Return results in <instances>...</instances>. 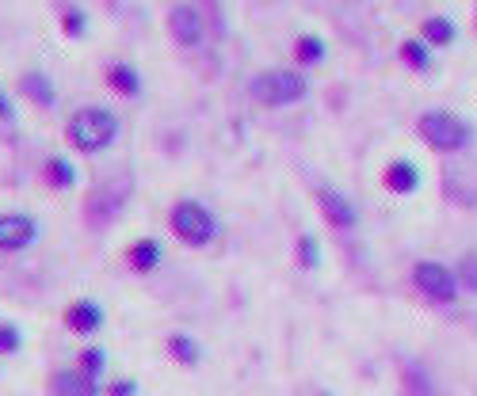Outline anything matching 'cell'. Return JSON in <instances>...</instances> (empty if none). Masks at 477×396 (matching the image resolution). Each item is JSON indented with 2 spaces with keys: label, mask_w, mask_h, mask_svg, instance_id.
I'll use <instances>...</instances> for the list:
<instances>
[{
  "label": "cell",
  "mask_w": 477,
  "mask_h": 396,
  "mask_svg": "<svg viewBox=\"0 0 477 396\" xmlns=\"http://www.w3.org/2000/svg\"><path fill=\"white\" fill-rule=\"evenodd\" d=\"M119 115L107 111V107H80V111H73V119L65 122V141H69L77 152H103L111 149L115 138H119Z\"/></svg>",
  "instance_id": "obj_1"
},
{
  "label": "cell",
  "mask_w": 477,
  "mask_h": 396,
  "mask_svg": "<svg viewBox=\"0 0 477 396\" xmlns=\"http://www.w3.org/2000/svg\"><path fill=\"white\" fill-rule=\"evenodd\" d=\"M168 229L172 236L187 248H207L214 236H218V217L210 214V206H203L199 198H184V203L172 206L168 214Z\"/></svg>",
  "instance_id": "obj_2"
},
{
  "label": "cell",
  "mask_w": 477,
  "mask_h": 396,
  "mask_svg": "<svg viewBox=\"0 0 477 396\" xmlns=\"http://www.w3.org/2000/svg\"><path fill=\"white\" fill-rule=\"evenodd\" d=\"M249 92H252L256 103H264V107H287V103L306 99L310 84H306V77H302V73L268 69V73H260V77L249 84Z\"/></svg>",
  "instance_id": "obj_3"
},
{
  "label": "cell",
  "mask_w": 477,
  "mask_h": 396,
  "mask_svg": "<svg viewBox=\"0 0 477 396\" xmlns=\"http://www.w3.org/2000/svg\"><path fill=\"white\" fill-rule=\"evenodd\" d=\"M417 130H420V138L436 149V152H454V149H462L466 145V138H470V130L454 119L450 111H428L420 122H417Z\"/></svg>",
  "instance_id": "obj_4"
},
{
  "label": "cell",
  "mask_w": 477,
  "mask_h": 396,
  "mask_svg": "<svg viewBox=\"0 0 477 396\" xmlns=\"http://www.w3.org/2000/svg\"><path fill=\"white\" fill-rule=\"evenodd\" d=\"M413 282H417V290L428 297V301H440V305H447V301H454L459 297V278H454L443 263H417V271H413Z\"/></svg>",
  "instance_id": "obj_5"
},
{
  "label": "cell",
  "mask_w": 477,
  "mask_h": 396,
  "mask_svg": "<svg viewBox=\"0 0 477 396\" xmlns=\"http://www.w3.org/2000/svg\"><path fill=\"white\" fill-rule=\"evenodd\" d=\"M38 236H42L38 217L19 214V210L0 214V252H27Z\"/></svg>",
  "instance_id": "obj_6"
},
{
  "label": "cell",
  "mask_w": 477,
  "mask_h": 396,
  "mask_svg": "<svg viewBox=\"0 0 477 396\" xmlns=\"http://www.w3.org/2000/svg\"><path fill=\"white\" fill-rule=\"evenodd\" d=\"M65 328H69L73 336H96L100 328L107 324V313H103V305L92 301V297H77L65 305V313H61Z\"/></svg>",
  "instance_id": "obj_7"
},
{
  "label": "cell",
  "mask_w": 477,
  "mask_h": 396,
  "mask_svg": "<svg viewBox=\"0 0 477 396\" xmlns=\"http://www.w3.org/2000/svg\"><path fill=\"white\" fill-rule=\"evenodd\" d=\"M168 35L176 38V47L191 50V47H199L203 42V16L199 8H191V5H176L168 12Z\"/></svg>",
  "instance_id": "obj_8"
},
{
  "label": "cell",
  "mask_w": 477,
  "mask_h": 396,
  "mask_svg": "<svg viewBox=\"0 0 477 396\" xmlns=\"http://www.w3.org/2000/svg\"><path fill=\"white\" fill-rule=\"evenodd\" d=\"M50 389H54V396H103L100 378H92V373H84L80 366L54 370Z\"/></svg>",
  "instance_id": "obj_9"
},
{
  "label": "cell",
  "mask_w": 477,
  "mask_h": 396,
  "mask_svg": "<svg viewBox=\"0 0 477 396\" xmlns=\"http://www.w3.org/2000/svg\"><path fill=\"white\" fill-rule=\"evenodd\" d=\"M317 206H321V214H324V222H329V225H336V229H352L355 225V206L344 194L321 187L317 191Z\"/></svg>",
  "instance_id": "obj_10"
},
{
  "label": "cell",
  "mask_w": 477,
  "mask_h": 396,
  "mask_svg": "<svg viewBox=\"0 0 477 396\" xmlns=\"http://www.w3.org/2000/svg\"><path fill=\"white\" fill-rule=\"evenodd\" d=\"M126 263H130V271L149 275V271H157L164 263V248L157 245L154 236H142V240H134V245L126 248Z\"/></svg>",
  "instance_id": "obj_11"
},
{
  "label": "cell",
  "mask_w": 477,
  "mask_h": 396,
  "mask_svg": "<svg viewBox=\"0 0 477 396\" xmlns=\"http://www.w3.org/2000/svg\"><path fill=\"white\" fill-rule=\"evenodd\" d=\"M107 84H111L119 96L134 99V96L142 92V73L134 69V65H126V61H115V65H107Z\"/></svg>",
  "instance_id": "obj_12"
},
{
  "label": "cell",
  "mask_w": 477,
  "mask_h": 396,
  "mask_svg": "<svg viewBox=\"0 0 477 396\" xmlns=\"http://www.w3.org/2000/svg\"><path fill=\"white\" fill-rule=\"evenodd\" d=\"M164 350H168V359L180 362V366H199V359H203V347L195 343L187 332H172L164 339Z\"/></svg>",
  "instance_id": "obj_13"
},
{
  "label": "cell",
  "mask_w": 477,
  "mask_h": 396,
  "mask_svg": "<svg viewBox=\"0 0 477 396\" xmlns=\"http://www.w3.org/2000/svg\"><path fill=\"white\" fill-rule=\"evenodd\" d=\"M19 88H24V96L35 99L38 107H54L58 103V88L50 84L47 73H24V77H19Z\"/></svg>",
  "instance_id": "obj_14"
},
{
  "label": "cell",
  "mask_w": 477,
  "mask_h": 396,
  "mask_svg": "<svg viewBox=\"0 0 477 396\" xmlns=\"http://www.w3.org/2000/svg\"><path fill=\"white\" fill-rule=\"evenodd\" d=\"M42 180H47L54 191H69L77 183V168H73V161H65V157H50L47 168H42Z\"/></svg>",
  "instance_id": "obj_15"
},
{
  "label": "cell",
  "mask_w": 477,
  "mask_h": 396,
  "mask_svg": "<svg viewBox=\"0 0 477 396\" xmlns=\"http://www.w3.org/2000/svg\"><path fill=\"white\" fill-rule=\"evenodd\" d=\"M417 183H420V175H417V168H413V164L398 161V164H389V168H386V187L394 191V194H408V191H417Z\"/></svg>",
  "instance_id": "obj_16"
},
{
  "label": "cell",
  "mask_w": 477,
  "mask_h": 396,
  "mask_svg": "<svg viewBox=\"0 0 477 396\" xmlns=\"http://www.w3.org/2000/svg\"><path fill=\"white\" fill-rule=\"evenodd\" d=\"M77 366L84 370V373H92V378H100L103 381V373H107V350L100 347V343H89L77 355Z\"/></svg>",
  "instance_id": "obj_17"
},
{
  "label": "cell",
  "mask_w": 477,
  "mask_h": 396,
  "mask_svg": "<svg viewBox=\"0 0 477 396\" xmlns=\"http://www.w3.org/2000/svg\"><path fill=\"white\" fill-rule=\"evenodd\" d=\"M19 350H24V328L12 320H0V359L19 355Z\"/></svg>",
  "instance_id": "obj_18"
},
{
  "label": "cell",
  "mask_w": 477,
  "mask_h": 396,
  "mask_svg": "<svg viewBox=\"0 0 477 396\" xmlns=\"http://www.w3.org/2000/svg\"><path fill=\"white\" fill-rule=\"evenodd\" d=\"M298 61H306V65H313V61H321L324 57V42L321 38H313V35H306V38H298Z\"/></svg>",
  "instance_id": "obj_19"
},
{
  "label": "cell",
  "mask_w": 477,
  "mask_h": 396,
  "mask_svg": "<svg viewBox=\"0 0 477 396\" xmlns=\"http://www.w3.org/2000/svg\"><path fill=\"white\" fill-rule=\"evenodd\" d=\"M424 35H428V42L443 47V42L454 38V27H450V19H428V24H424Z\"/></svg>",
  "instance_id": "obj_20"
},
{
  "label": "cell",
  "mask_w": 477,
  "mask_h": 396,
  "mask_svg": "<svg viewBox=\"0 0 477 396\" xmlns=\"http://www.w3.org/2000/svg\"><path fill=\"white\" fill-rule=\"evenodd\" d=\"M298 259H302V267H317L321 248H317L313 236H302V240H298Z\"/></svg>",
  "instance_id": "obj_21"
},
{
  "label": "cell",
  "mask_w": 477,
  "mask_h": 396,
  "mask_svg": "<svg viewBox=\"0 0 477 396\" xmlns=\"http://www.w3.org/2000/svg\"><path fill=\"white\" fill-rule=\"evenodd\" d=\"M401 57H405L408 65H413V69H424V65H428L424 42H405V47H401Z\"/></svg>",
  "instance_id": "obj_22"
},
{
  "label": "cell",
  "mask_w": 477,
  "mask_h": 396,
  "mask_svg": "<svg viewBox=\"0 0 477 396\" xmlns=\"http://www.w3.org/2000/svg\"><path fill=\"white\" fill-rule=\"evenodd\" d=\"M107 396H138V381H134V378H115V381H107Z\"/></svg>",
  "instance_id": "obj_23"
},
{
  "label": "cell",
  "mask_w": 477,
  "mask_h": 396,
  "mask_svg": "<svg viewBox=\"0 0 477 396\" xmlns=\"http://www.w3.org/2000/svg\"><path fill=\"white\" fill-rule=\"evenodd\" d=\"M84 27H89V19H84L80 8H69V12H65V35H84Z\"/></svg>",
  "instance_id": "obj_24"
},
{
  "label": "cell",
  "mask_w": 477,
  "mask_h": 396,
  "mask_svg": "<svg viewBox=\"0 0 477 396\" xmlns=\"http://www.w3.org/2000/svg\"><path fill=\"white\" fill-rule=\"evenodd\" d=\"M12 119H16V107H12L5 88H0V122H12Z\"/></svg>",
  "instance_id": "obj_25"
},
{
  "label": "cell",
  "mask_w": 477,
  "mask_h": 396,
  "mask_svg": "<svg viewBox=\"0 0 477 396\" xmlns=\"http://www.w3.org/2000/svg\"><path fill=\"white\" fill-rule=\"evenodd\" d=\"M462 278L470 282V290H477V255H470V259L462 263Z\"/></svg>",
  "instance_id": "obj_26"
}]
</instances>
